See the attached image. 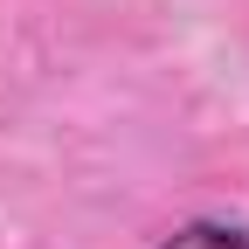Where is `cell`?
Instances as JSON below:
<instances>
[{"instance_id":"6da1fadb","label":"cell","mask_w":249,"mask_h":249,"mask_svg":"<svg viewBox=\"0 0 249 249\" xmlns=\"http://www.w3.org/2000/svg\"><path fill=\"white\" fill-rule=\"evenodd\" d=\"M152 249H249V222H229V214H194V222L166 229Z\"/></svg>"}]
</instances>
